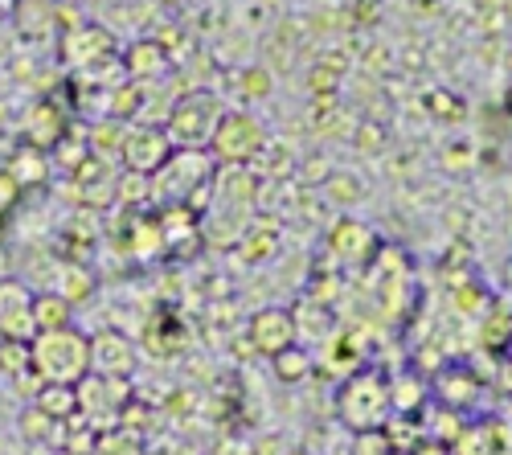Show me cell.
I'll use <instances>...</instances> for the list:
<instances>
[{
  "mask_svg": "<svg viewBox=\"0 0 512 455\" xmlns=\"http://www.w3.org/2000/svg\"><path fill=\"white\" fill-rule=\"evenodd\" d=\"M226 111H230V107L222 103L218 91L189 87V91L177 95L173 111H168V119L160 123V128L168 132L173 148H209V136H213V128H218V119H222Z\"/></svg>",
  "mask_w": 512,
  "mask_h": 455,
  "instance_id": "5b68a950",
  "label": "cell"
},
{
  "mask_svg": "<svg viewBox=\"0 0 512 455\" xmlns=\"http://www.w3.org/2000/svg\"><path fill=\"white\" fill-rule=\"evenodd\" d=\"M279 246V230L271 226V222H254L250 230H246V238L238 242V251L242 255H250V263H263L271 251Z\"/></svg>",
  "mask_w": 512,
  "mask_h": 455,
  "instance_id": "d4e9b609",
  "label": "cell"
},
{
  "mask_svg": "<svg viewBox=\"0 0 512 455\" xmlns=\"http://www.w3.org/2000/svg\"><path fill=\"white\" fill-rule=\"evenodd\" d=\"M267 148V128L250 111H226L209 136V156L218 169H250Z\"/></svg>",
  "mask_w": 512,
  "mask_h": 455,
  "instance_id": "8992f818",
  "label": "cell"
},
{
  "mask_svg": "<svg viewBox=\"0 0 512 455\" xmlns=\"http://www.w3.org/2000/svg\"><path fill=\"white\" fill-rule=\"evenodd\" d=\"M21 197H25V193H21V185H17V181H13L5 169H0V222H5V218L17 210Z\"/></svg>",
  "mask_w": 512,
  "mask_h": 455,
  "instance_id": "f546056e",
  "label": "cell"
},
{
  "mask_svg": "<svg viewBox=\"0 0 512 455\" xmlns=\"http://www.w3.org/2000/svg\"><path fill=\"white\" fill-rule=\"evenodd\" d=\"M119 54V41H115V33L107 29V25H99V21H78V25H66L62 33H58V58L78 74V70H91V66H99V62H107V58H115Z\"/></svg>",
  "mask_w": 512,
  "mask_h": 455,
  "instance_id": "9c48e42d",
  "label": "cell"
},
{
  "mask_svg": "<svg viewBox=\"0 0 512 455\" xmlns=\"http://www.w3.org/2000/svg\"><path fill=\"white\" fill-rule=\"evenodd\" d=\"M13 21L21 29V37L29 41H50L58 37V5L54 0H17V9H13Z\"/></svg>",
  "mask_w": 512,
  "mask_h": 455,
  "instance_id": "ac0fdd59",
  "label": "cell"
},
{
  "mask_svg": "<svg viewBox=\"0 0 512 455\" xmlns=\"http://www.w3.org/2000/svg\"><path fill=\"white\" fill-rule=\"evenodd\" d=\"M50 292L62 296V300L74 308V304H82V300H91L95 275H91V267L82 263V259H62L58 271H54V287H50Z\"/></svg>",
  "mask_w": 512,
  "mask_h": 455,
  "instance_id": "ffe728a7",
  "label": "cell"
},
{
  "mask_svg": "<svg viewBox=\"0 0 512 455\" xmlns=\"http://www.w3.org/2000/svg\"><path fill=\"white\" fill-rule=\"evenodd\" d=\"M87 156H91V140L82 136V132H74V128H70V132L62 136V144L50 152V164H58V169L70 177V173H74V169H78V164L87 160Z\"/></svg>",
  "mask_w": 512,
  "mask_h": 455,
  "instance_id": "cb8c5ba5",
  "label": "cell"
},
{
  "mask_svg": "<svg viewBox=\"0 0 512 455\" xmlns=\"http://www.w3.org/2000/svg\"><path fill=\"white\" fill-rule=\"evenodd\" d=\"M246 87H250V95H254V91L267 95V91H271V78H267V70H246Z\"/></svg>",
  "mask_w": 512,
  "mask_h": 455,
  "instance_id": "1f68e13d",
  "label": "cell"
},
{
  "mask_svg": "<svg viewBox=\"0 0 512 455\" xmlns=\"http://www.w3.org/2000/svg\"><path fill=\"white\" fill-rule=\"evenodd\" d=\"M25 369H29V345H21V341H0V374L21 378Z\"/></svg>",
  "mask_w": 512,
  "mask_h": 455,
  "instance_id": "f1b7e54d",
  "label": "cell"
},
{
  "mask_svg": "<svg viewBox=\"0 0 512 455\" xmlns=\"http://www.w3.org/2000/svg\"><path fill=\"white\" fill-rule=\"evenodd\" d=\"M33 287L17 275H0V341H21L29 345L37 337L33 324Z\"/></svg>",
  "mask_w": 512,
  "mask_h": 455,
  "instance_id": "30bf717a",
  "label": "cell"
},
{
  "mask_svg": "<svg viewBox=\"0 0 512 455\" xmlns=\"http://www.w3.org/2000/svg\"><path fill=\"white\" fill-rule=\"evenodd\" d=\"M136 365H140V349L132 337H123L119 328H99L91 337V374L132 382Z\"/></svg>",
  "mask_w": 512,
  "mask_h": 455,
  "instance_id": "7c38bea8",
  "label": "cell"
},
{
  "mask_svg": "<svg viewBox=\"0 0 512 455\" xmlns=\"http://www.w3.org/2000/svg\"><path fill=\"white\" fill-rule=\"evenodd\" d=\"M336 419L345 423L353 435L369 431H386L394 419V402H390V378L377 365H361L353 374L340 378L336 390Z\"/></svg>",
  "mask_w": 512,
  "mask_h": 455,
  "instance_id": "3957f363",
  "label": "cell"
},
{
  "mask_svg": "<svg viewBox=\"0 0 512 455\" xmlns=\"http://www.w3.org/2000/svg\"><path fill=\"white\" fill-rule=\"evenodd\" d=\"M246 337H250V345L259 349L263 357H279L283 349H291L295 345V316H291V308H259L250 316V328H246Z\"/></svg>",
  "mask_w": 512,
  "mask_h": 455,
  "instance_id": "5bb4252c",
  "label": "cell"
},
{
  "mask_svg": "<svg viewBox=\"0 0 512 455\" xmlns=\"http://www.w3.org/2000/svg\"><path fill=\"white\" fill-rule=\"evenodd\" d=\"M328 246H332V251L345 259V263H369V259L381 251L377 234H373L365 222H353V218H345V222H336V226H332Z\"/></svg>",
  "mask_w": 512,
  "mask_h": 455,
  "instance_id": "e0dca14e",
  "label": "cell"
},
{
  "mask_svg": "<svg viewBox=\"0 0 512 455\" xmlns=\"http://www.w3.org/2000/svg\"><path fill=\"white\" fill-rule=\"evenodd\" d=\"M78 419H87L91 431H111L123 423L127 415V406H132V382H123V378H99V374H87L78 386Z\"/></svg>",
  "mask_w": 512,
  "mask_h": 455,
  "instance_id": "52a82bcc",
  "label": "cell"
},
{
  "mask_svg": "<svg viewBox=\"0 0 512 455\" xmlns=\"http://www.w3.org/2000/svg\"><path fill=\"white\" fill-rule=\"evenodd\" d=\"M5 173L21 185V193H29V189L50 185L54 164H50V156H46V152H37V148H29V144H17V148H13V156H9V164H5Z\"/></svg>",
  "mask_w": 512,
  "mask_h": 455,
  "instance_id": "d6986e66",
  "label": "cell"
},
{
  "mask_svg": "<svg viewBox=\"0 0 512 455\" xmlns=\"http://www.w3.org/2000/svg\"><path fill=\"white\" fill-rule=\"evenodd\" d=\"M29 369L41 378V386H78L91 374V333L74 324L37 333L29 341Z\"/></svg>",
  "mask_w": 512,
  "mask_h": 455,
  "instance_id": "277c9868",
  "label": "cell"
},
{
  "mask_svg": "<svg viewBox=\"0 0 512 455\" xmlns=\"http://www.w3.org/2000/svg\"><path fill=\"white\" fill-rule=\"evenodd\" d=\"M410 455H451V451H447L443 443H418Z\"/></svg>",
  "mask_w": 512,
  "mask_h": 455,
  "instance_id": "d6a6232c",
  "label": "cell"
},
{
  "mask_svg": "<svg viewBox=\"0 0 512 455\" xmlns=\"http://www.w3.org/2000/svg\"><path fill=\"white\" fill-rule=\"evenodd\" d=\"M213 173H218V164H213V156L205 148H173V156L148 177V210L185 205V210L197 218V210L209 197Z\"/></svg>",
  "mask_w": 512,
  "mask_h": 455,
  "instance_id": "7a4b0ae2",
  "label": "cell"
},
{
  "mask_svg": "<svg viewBox=\"0 0 512 455\" xmlns=\"http://www.w3.org/2000/svg\"><path fill=\"white\" fill-rule=\"evenodd\" d=\"M168 156H173V140H168V132L160 128V123H127L119 152H115V164L132 177H152Z\"/></svg>",
  "mask_w": 512,
  "mask_h": 455,
  "instance_id": "ba28073f",
  "label": "cell"
},
{
  "mask_svg": "<svg viewBox=\"0 0 512 455\" xmlns=\"http://www.w3.org/2000/svg\"><path fill=\"white\" fill-rule=\"evenodd\" d=\"M99 455H148L136 439H123V435H111L107 443H99Z\"/></svg>",
  "mask_w": 512,
  "mask_h": 455,
  "instance_id": "4dcf8cb0",
  "label": "cell"
},
{
  "mask_svg": "<svg viewBox=\"0 0 512 455\" xmlns=\"http://www.w3.org/2000/svg\"><path fill=\"white\" fill-rule=\"evenodd\" d=\"M123 78L127 82H160L168 78V70H173V62H168V50L160 46L156 37H144V41H132V46L123 50Z\"/></svg>",
  "mask_w": 512,
  "mask_h": 455,
  "instance_id": "9a60e30c",
  "label": "cell"
},
{
  "mask_svg": "<svg viewBox=\"0 0 512 455\" xmlns=\"http://www.w3.org/2000/svg\"><path fill=\"white\" fill-rule=\"evenodd\" d=\"M160 218V234H164V259H189L201 251V234H197V218L185 210V205H173V210H156Z\"/></svg>",
  "mask_w": 512,
  "mask_h": 455,
  "instance_id": "2e32d148",
  "label": "cell"
},
{
  "mask_svg": "<svg viewBox=\"0 0 512 455\" xmlns=\"http://www.w3.org/2000/svg\"><path fill=\"white\" fill-rule=\"evenodd\" d=\"M33 410H41L50 423H74L78 419V394H74V386H41L33 394Z\"/></svg>",
  "mask_w": 512,
  "mask_h": 455,
  "instance_id": "44dd1931",
  "label": "cell"
},
{
  "mask_svg": "<svg viewBox=\"0 0 512 455\" xmlns=\"http://www.w3.org/2000/svg\"><path fill=\"white\" fill-rule=\"evenodd\" d=\"M271 361H275V374H279L283 382H304V378L312 374V357H308V349H300V345L283 349V353L271 357Z\"/></svg>",
  "mask_w": 512,
  "mask_h": 455,
  "instance_id": "484cf974",
  "label": "cell"
},
{
  "mask_svg": "<svg viewBox=\"0 0 512 455\" xmlns=\"http://www.w3.org/2000/svg\"><path fill=\"white\" fill-rule=\"evenodd\" d=\"M66 132H70V115H66V107L58 99H37L21 119V144L46 152V156L62 144Z\"/></svg>",
  "mask_w": 512,
  "mask_h": 455,
  "instance_id": "4fadbf2b",
  "label": "cell"
},
{
  "mask_svg": "<svg viewBox=\"0 0 512 455\" xmlns=\"http://www.w3.org/2000/svg\"><path fill=\"white\" fill-rule=\"evenodd\" d=\"M0 238H5V222H0Z\"/></svg>",
  "mask_w": 512,
  "mask_h": 455,
  "instance_id": "836d02e7",
  "label": "cell"
},
{
  "mask_svg": "<svg viewBox=\"0 0 512 455\" xmlns=\"http://www.w3.org/2000/svg\"><path fill=\"white\" fill-rule=\"evenodd\" d=\"M70 431L58 435L62 439V455H99V431H91L87 423H66Z\"/></svg>",
  "mask_w": 512,
  "mask_h": 455,
  "instance_id": "4316f807",
  "label": "cell"
},
{
  "mask_svg": "<svg viewBox=\"0 0 512 455\" xmlns=\"http://www.w3.org/2000/svg\"><path fill=\"white\" fill-rule=\"evenodd\" d=\"M259 181L250 169H218L209 181V197L197 210V234L209 251H238V242L254 226V197Z\"/></svg>",
  "mask_w": 512,
  "mask_h": 455,
  "instance_id": "6da1fadb",
  "label": "cell"
},
{
  "mask_svg": "<svg viewBox=\"0 0 512 455\" xmlns=\"http://www.w3.org/2000/svg\"><path fill=\"white\" fill-rule=\"evenodd\" d=\"M115 185H119V164L107 160V156H99V152H91V156L70 173V189L78 193L82 210H91V214H99V210H107V205H115Z\"/></svg>",
  "mask_w": 512,
  "mask_h": 455,
  "instance_id": "8fae6325",
  "label": "cell"
},
{
  "mask_svg": "<svg viewBox=\"0 0 512 455\" xmlns=\"http://www.w3.org/2000/svg\"><path fill=\"white\" fill-rule=\"evenodd\" d=\"M144 107H148V95H144L140 82L123 78L115 91H107V119H115V123H140Z\"/></svg>",
  "mask_w": 512,
  "mask_h": 455,
  "instance_id": "7402d4cb",
  "label": "cell"
},
{
  "mask_svg": "<svg viewBox=\"0 0 512 455\" xmlns=\"http://www.w3.org/2000/svg\"><path fill=\"white\" fill-rule=\"evenodd\" d=\"M33 324H37V333H54V328L74 324V308L54 292H37L33 296Z\"/></svg>",
  "mask_w": 512,
  "mask_h": 455,
  "instance_id": "603a6c76",
  "label": "cell"
},
{
  "mask_svg": "<svg viewBox=\"0 0 512 455\" xmlns=\"http://www.w3.org/2000/svg\"><path fill=\"white\" fill-rule=\"evenodd\" d=\"M21 435L25 439H33V443H54L58 439V423H50L46 415H41V410H25L21 415Z\"/></svg>",
  "mask_w": 512,
  "mask_h": 455,
  "instance_id": "83f0119b",
  "label": "cell"
}]
</instances>
